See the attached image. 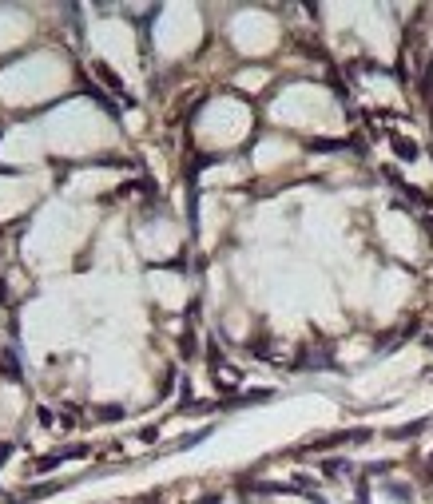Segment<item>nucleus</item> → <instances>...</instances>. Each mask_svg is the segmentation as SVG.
Segmentation results:
<instances>
[{
  "label": "nucleus",
  "instance_id": "1",
  "mask_svg": "<svg viewBox=\"0 0 433 504\" xmlns=\"http://www.w3.org/2000/svg\"><path fill=\"white\" fill-rule=\"evenodd\" d=\"M394 151H398L401 159H417V143L401 139V135H394Z\"/></svg>",
  "mask_w": 433,
  "mask_h": 504
},
{
  "label": "nucleus",
  "instance_id": "2",
  "mask_svg": "<svg viewBox=\"0 0 433 504\" xmlns=\"http://www.w3.org/2000/svg\"><path fill=\"white\" fill-rule=\"evenodd\" d=\"M12 449H17V445H12V441H0V465H4V461L12 457Z\"/></svg>",
  "mask_w": 433,
  "mask_h": 504
}]
</instances>
